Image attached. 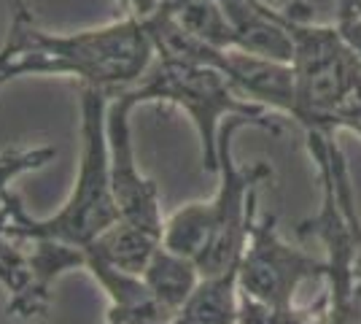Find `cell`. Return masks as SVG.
I'll list each match as a JSON object with an SVG mask.
<instances>
[{
    "mask_svg": "<svg viewBox=\"0 0 361 324\" xmlns=\"http://www.w3.org/2000/svg\"><path fill=\"white\" fill-rule=\"evenodd\" d=\"M140 278H143L146 289L154 297L157 308L162 311L167 324H173L178 311L186 306V300L197 289L202 270H200V265L195 260L159 246L149 260V265H146V270L140 273Z\"/></svg>",
    "mask_w": 361,
    "mask_h": 324,
    "instance_id": "8",
    "label": "cell"
},
{
    "mask_svg": "<svg viewBox=\"0 0 361 324\" xmlns=\"http://www.w3.org/2000/svg\"><path fill=\"white\" fill-rule=\"evenodd\" d=\"M108 97L94 87H81V160L73 192L54 216L32 219L14 195L0 208V230L16 241H57L87 248L111 224L119 222V208L111 189L108 168Z\"/></svg>",
    "mask_w": 361,
    "mask_h": 324,
    "instance_id": "2",
    "label": "cell"
},
{
    "mask_svg": "<svg viewBox=\"0 0 361 324\" xmlns=\"http://www.w3.org/2000/svg\"><path fill=\"white\" fill-rule=\"evenodd\" d=\"M133 95L137 103L157 100L178 106L195 124L202 146V168L211 173L219 170V138L229 119L243 116L262 130H270L272 136L281 133V124L272 119L270 111L245 100L224 71L208 62L159 57V62L151 65L149 73L140 78Z\"/></svg>",
    "mask_w": 361,
    "mask_h": 324,
    "instance_id": "4",
    "label": "cell"
},
{
    "mask_svg": "<svg viewBox=\"0 0 361 324\" xmlns=\"http://www.w3.org/2000/svg\"><path fill=\"white\" fill-rule=\"evenodd\" d=\"M240 292L278 311H294L302 284L329 276V263L291 248L275 230V216L254 219L240 257Z\"/></svg>",
    "mask_w": 361,
    "mask_h": 324,
    "instance_id": "5",
    "label": "cell"
},
{
    "mask_svg": "<svg viewBox=\"0 0 361 324\" xmlns=\"http://www.w3.org/2000/svg\"><path fill=\"white\" fill-rule=\"evenodd\" d=\"M137 106L133 90L114 95L108 100V168H111V189L119 208L121 222H130L135 227L154 232L162 238L165 222H162V205L157 184L146 179L135 162V146L130 133V114Z\"/></svg>",
    "mask_w": 361,
    "mask_h": 324,
    "instance_id": "6",
    "label": "cell"
},
{
    "mask_svg": "<svg viewBox=\"0 0 361 324\" xmlns=\"http://www.w3.org/2000/svg\"><path fill=\"white\" fill-rule=\"evenodd\" d=\"M208 65L221 68L226 78L238 87V92L254 106L294 116L297 90H294V71L288 62L264 60L238 49H211Z\"/></svg>",
    "mask_w": 361,
    "mask_h": 324,
    "instance_id": "7",
    "label": "cell"
},
{
    "mask_svg": "<svg viewBox=\"0 0 361 324\" xmlns=\"http://www.w3.org/2000/svg\"><path fill=\"white\" fill-rule=\"evenodd\" d=\"M119 3H121V6H124V0H119Z\"/></svg>",
    "mask_w": 361,
    "mask_h": 324,
    "instance_id": "14",
    "label": "cell"
},
{
    "mask_svg": "<svg viewBox=\"0 0 361 324\" xmlns=\"http://www.w3.org/2000/svg\"><path fill=\"white\" fill-rule=\"evenodd\" d=\"M162 0H124V11L137 16V19H149L159 11Z\"/></svg>",
    "mask_w": 361,
    "mask_h": 324,
    "instance_id": "13",
    "label": "cell"
},
{
    "mask_svg": "<svg viewBox=\"0 0 361 324\" xmlns=\"http://www.w3.org/2000/svg\"><path fill=\"white\" fill-rule=\"evenodd\" d=\"M157 47L146 19L127 14L106 28H92L73 35H49L32 25L19 8L8 38L0 49V87L16 76H75L81 87L106 95L127 92L149 73Z\"/></svg>",
    "mask_w": 361,
    "mask_h": 324,
    "instance_id": "1",
    "label": "cell"
},
{
    "mask_svg": "<svg viewBox=\"0 0 361 324\" xmlns=\"http://www.w3.org/2000/svg\"><path fill=\"white\" fill-rule=\"evenodd\" d=\"M240 268L202 276L173 324H238L240 319Z\"/></svg>",
    "mask_w": 361,
    "mask_h": 324,
    "instance_id": "10",
    "label": "cell"
},
{
    "mask_svg": "<svg viewBox=\"0 0 361 324\" xmlns=\"http://www.w3.org/2000/svg\"><path fill=\"white\" fill-rule=\"evenodd\" d=\"M57 155V149H30V152H6V155H0V208H3V203L8 200V184H11V179H16L19 173H25V170H32V168H41L46 165L51 157Z\"/></svg>",
    "mask_w": 361,
    "mask_h": 324,
    "instance_id": "11",
    "label": "cell"
},
{
    "mask_svg": "<svg viewBox=\"0 0 361 324\" xmlns=\"http://www.w3.org/2000/svg\"><path fill=\"white\" fill-rule=\"evenodd\" d=\"M343 35L361 57V0H340V25Z\"/></svg>",
    "mask_w": 361,
    "mask_h": 324,
    "instance_id": "12",
    "label": "cell"
},
{
    "mask_svg": "<svg viewBox=\"0 0 361 324\" xmlns=\"http://www.w3.org/2000/svg\"><path fill=\"white\" fill-rule=\"evenodd\" d=\"M159 246H162L159 235L119 219L106 232H100L90 246L84 248V254H87V260L108 265L114 270L130 273V276H140Z\"/></svg>",
    "mask_w": 361,
    "mask_h": 324,
    "instance_id": "9",
    "label": "cell"
},
{
    "mask_svg": "<svg viewBox=\"0 0 361 324\" xmlns=\"http://www.w3.org/2000/svg\"><path fill=\"white\" fill-rule=\"evenodd\" d=\"M291 38V71L297 106L294 116L305 130L334 133V116L361 90V57L340 28L313 25L305 3L278 11Z\"/></svg>",
    "mask_w": 361,
    "mask_h": 324,
    "instance_id": "3",
    "label": "cell"
}]
</instances>
